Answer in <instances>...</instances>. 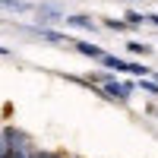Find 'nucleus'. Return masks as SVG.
Returning <instances> with one entry per match:
<instances>
[{
  "mask_svg": "<svg viewBox=\"0 0 158 158\" xmlns=\"http://www.w3.org/2000/svg\"><path fill=\"white\" fill-rule=\"evenodd\" d=\"M0 139H3L10 149H32V146H35L32 136H29V133H22L19 127H3V130H0Z\"/></svg>",
  "mask_w": 158,
  "mask_h": 158,
  "instance_id": "1",
  "label": "nucleus"
},
{
  "mask_svg": "<svg viewBox=\"0 0 158 158\" xmlns=\"http://www.w3.org/2000/svg\"><path fill=\"white\" fill-rule=\"evenodd\" d=\"M73 44H76L79 54H85V57H95V60H101V57H104V51H101V48H95V44H89V41H73Z\"/></svg>",
  "mask_w": 158,
  "mask_h": 158,
  "instance_id": "2",
  "label": "nucleus"
},
{
  "mask_svg": "<svg viewBox=\"0 0 158 158\" xmlns=\"http://www.w3.org/2000/svg\"><path fill=\"white\" fill-rule=\"evenodd\" d=\"M101 63H104L108 70H120V73H130V63H127V60H120V57H114V54H104V57H101Z\"/></svg>",
  "mask_w": 158,
  "mask_h": 158,
  "instance_id": "3",
  "label": "nucleus"
},
{
  "mask_svg": "<svg viewBox=\"0 0 158 158\" xmlns=\"http://www.w3.org/2000/svg\"><path fill=\"white\" fill-rule=\"evenodd\" d=\"M70 25H76V29H95V22H92L89 16H82V13H76V16H67Z\"/></svg>",
  "mask_w": 158,
  "mask_h": 158,
  "instance_id": "4",
  "label": "nucleus"
},
{
  "mask_svg": "<svg viewBox=\"0 0 158 158\" xmlns=\"http://www.w3.org/2000/svg\"><path fill=\"white\" fill-rule=\"evenodd\" d=\"M35 35H38V38H44V41H57V44H60V41H67L60 32H51V29H35Z\"/></svg>",
  "mask_w": 158,
  "mask_h": 158,
  "instance_id": "5",
  "label": "nucleus"
},
{
  "mask_svg": "<svg viewBox=\"0 0 158 158\" xmlns=\"http://www.w3.org/2000/svg\"><path fill=\"white\" fill-rule=\"evenodd\" d=\"M0 6H6V10H19V13H25V10H32L25 0H0Z\"/></svg>",
  "mask_w": 158,
  "mask_h": 158,
  "instance_id": "6",
  "label": "nucleus"
},
{
  "mask_svg": "<svg viewBox=\"0 0 158 158\" xmlns=\"http://www.w3.org/2000/svg\"><path fill=\"white\" fill-rule=\"evenodd\" d=\"M123 22H127V29H130V25H142V22H146V16H142V13H133V10H130L127 16H123Z\"/></svg>",
  "mask_w": 158,
  "mask_h": 158,
  "instance_id": "7",
  "label": "nucleus"
},
{
  "mask_svg": "<svg viewBox=\"0 0 158 158\" xmlns=\"http://www.w3.org/2000/svg\"><path fill=\"white\" fill-rule=\"evenodd\" d=\"M127 51H130V54H149L152 48H149V44H142V41H130V44H127Z\"/></svg>",
  "mask_w": 158,
  "mask_h": 158,
  "instance_id": "8",
  "label": "nucleus"
},
{
  "mask_svg": "<svg viewBox=\"0 0 158 158\" xmlns=\"http://www.w3.org/2000/svg\"><path fill=\"white\" fill-rule=\"evenodd\" d=\"M38 13H41V16H48V19H60V16H63L60 6H38Z\"/></svg>",
  "mask_w": 158,
  "mask_h": 158,
  "instance_id": "9",
  "label": "nucleus"
},
{
  "mask_svg": "<svg viewBox=\"0 0 158 158\" xmlns=\"http://www.w3.org/2000/svg\"><path fill=\"white\" fill-rule=\"evenodd\" d=\"M104 25L114 29V32H123V29H127V22H120V19H104Z\"/></svg>",
  "mask_w": 158,
  "mask_h": 158,
  "instance_id": "10",
  "label": "nucleus"
},
{
  "mask_svg": "<svg viewBox=\"0 0 158 158\" xmlns=\"http://www.w3.org/2000/svg\"><path fill=\"white\" fill-rule=\"evenodd\" d=\"M142 89H146V92H152V95H158V82H146V79H142V82H139Z\"/></svg>",
  "mask_w": 158,
  "mask_h": 158,
  "instance_id": "11",
  "label": "nucleus"
},
{
  "mask_svg": "<svg viewBox=\"0 0 158 158\" xmlns=\"http://www.w3.org/2000/svg\"><path fill=\"white\" fill-rule=\"evenodd\" d=\"M146 22H152V25H158V13H155V16H146Z\"/></svg>",
  "mask_w": 158,
  "mask_h": 158,
  "instance_id": "12",
  "label": "nucleus"
},
{
  "mask_svg": "<svg viewBox=\"0 0 158 158\" xmlns=\"http://www.w3.org/2000/svg\"><path fill=\"white\" fill-rule=\"evenodd\" d=\"M0 54H6V57H10V48H0Z\"/></svg>",
  "mask_w": 158,
  "mask_h": 158,
  "instance_id": "13",
  "label": "nucleus"
}]
</instances>
